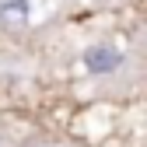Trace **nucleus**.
I'll return each instance as SVG.
<instances>
[{
  "label": "nucleus",
  "instance_id": "f257e3e1",
  "mask_svg": "<svg viewBox=\"0 0 147 147\" xmlns=\"http://www.w3.org/2000/svg\"><path fill=\"white\" fill-rule=\"evenodd\" d=\"M84 60H88V70L91 74H112L119 67V53L112 46H91Z\"/></svg>",
  "mask_w": 147,
  "mask_h": 147
},
{
  "label": "nucleus",
  "instance_id": "f03ea898",
  "mask_svg": "<svg viewBox=\"0 0 147 147\" xmlns=\"http://www.w3.org/2000/svg\"><path fill=\"white\" fill-rule=\"evenodd\" d=\"M144 53H147V32H144Z\"/></svg>",
  "mask_w": 147,
  "mask_h": 147
}]
</instances>
